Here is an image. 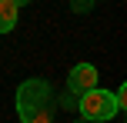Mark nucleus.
I'll list each match as a JSON object with an SVG mask.
<instances>
[{
  "mask_svg": "<svg viewBox=\"0 0 127 123\" xmlns=\"http://www.w3.org/2000/svg\"><path fill=\"white\" fill-rule=\"evenodd\" d=\"M114 103H117V113H124V106H127V87L124 83L114 90Z\"/></svg>",
  "mask_w": 127,
  "mask_h": 123,
  "instance_id": "nucleus-7",
  "label": "nucleus"
},
{
  "mask_svg": "<svg viewBox=\"0 0 127 123\" xmlns=\"http://www.w3.org/2000/svg\"><path fill=\"white\" fill-rule=\"evenodd\" d=\"M97 87V67L94 63H74L67 73V93H74V97H80V93L94 90Z\"/></svg>",
  "mask_w": 127,
  "mask_h": 123,
  "instance_id": "nucleus-3",
  "label": "nucleus"
},
{
  "mask_svg": "<svg viewBox=\"0 0 127 123\" xmlns=\"http://www.w3.org/2000/svg\"><path fill=\"white\" fill-rule=\"evenodd\" d=\"M50 103H54V83H50V80L30 77V80H24V83L17 87V113H20V120L40 113L44 106H50Z\"/></svg>",
  "mask_w": 127,
  "mask_h": 123,
  "instance_id": "nucleus-1",
  "label": "nucleus"
},
{
  "mask_svg": "<svg viewBox=\"0 0 127 123\" xmlns=\"http://www.w3.org/2000/svg\"><path fill=\"white\" fill-rule=\"evenodd\" d=\"M20 123H54V110L44 106L40 113H33V117H27V120H20Z\"/></svg>",
  "mask_w": 127,
  "mask_h": 123,
  "instance_id": "nucleus-5",
  "label": "nucleus"
},
{
  "mask_svg": "<svg viewBox=\"0 0 127 123\" xmlns=\"http://www.w3.org/2000/svg\"><path fill=\"white\" fill-rule=\"evenodd\" d=\"M13 3H17V7H24V3H30V0H13Z\"/></svg>",
  "mask_w": 127,
  "mask_h": 123,
  "instance_id": "nucleus-9",
  "label": "nucleus"
},
{
  "mask_svg": "<svg viewBox=\"0 0 127 123\" xmlns=\"http://www.w3.org/2000/svg\"><path fill=\"white\" fill-rule=\"evenodd\" d=\"M94 3H97V0H94Z\"/></svg>",
  "mask_w": 127,
  "mask_h": 123,
  "instance_id": "nucleus-11",
  "label": "nucleus"
},
{
  "mask_svg": "<svg viewBox=\"0 0 127 123\" xmlns=\"http://www.w3.org/2000/svg\"><path fill=\"white\" fill-rule=\"evenodd\" d=\"M57 106H64V110H74V113H77V97H74V93H67V90H64L60 97H57Z\"/></svg>",
  "mask_w": 127,
  "mask_h": 123,
  "instance_id": "nucleus-6",
  "label": "nucleus"
},
{
  "mask_svg": "<svg viewBox=\"0 0 127 123\" xmlns=\"http://www.w3.org/2000/svg\"><path fill=\"white\" fill-rule=\"evenodd\" d=\"M90 7H94V0H70V10L74 13H87Z\"/></svg>",
  "mask_w": 127,
  "mask_h": 123,
  "instance_id": "nucleus-8",
  "label": "nucleus"
},
{
  "mask_svg": "<svg viewBox=\"0 0 127 123\" xmlns=\"http://www.w3.org/2000/svg\"><path fill=\"white\" fill-rule=\"evenodd\" d=\"M77 113H80V120L87 123H107L117 117V103H114V93L110 90H87L77 97Z\"/></svg>",
  "mask_w": 127,
  "mask_h": 123,
  "instance_id": "nucleus-2",
  "label": "nucleus"
},
{
  "mask_svg": "<svg viewBox=\"0 0 127 123\" xmlns=\"http://www.w3.org/2000/svg\"><path fill=\"white\" fill-rule=\"evenodd\" d=\"M17 17H20V7L13 0H0V33H10L17 27Z\"/></svg>",
  "mask_w": 127,
  "mask_h": 123,
  "instance_id": "nucleus-4",
  "label": "nucleus"
},
{
  "mask_svg": "<svg viewBox=\"0 0 127 123\" xmlns=\"http://www.w3.org/2000/svg\"><path fill=\"white\" fill-rule=\"evenodd\" d=\"M74 123H87V120H80V117H77V120H74Z\"/></svg>",
  "mask_w": 127,
  "mask_h": 123,
  "instance_id": "nucleus-10",
  "label": "nucleus"
}]
</instances>
